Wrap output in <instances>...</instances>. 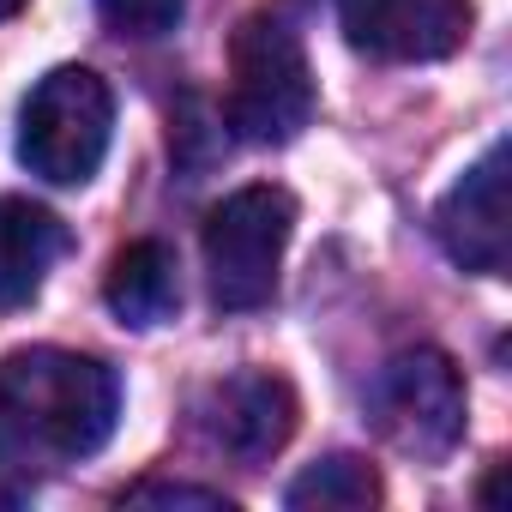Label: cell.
I'll use <instances>...</instances> for the list:
<instances>
[{
  "label": "cell",
  "mask_w": 512,
  "mask_h": 512,
  "mask_svg": "<svg viewBox=\"0 0 512 512\" xmlns=\"http://www.w3.org/2000/svg\"><path fill=\"white\" fill-rule=\"evenodd\" d=\"M61 253H67V223L49 205L25 193L0 199V308L37 302Z\"/></svg>",
  "instance_id": "9"
},
{
  "label": "cell",
  "mask_w": 512,
  "mask_h": 512,
  "mask_svg": "<svg viewBox=\"0 0 512 512\" xmlns=\"http://www.w3.org/2000/svg\"><path fill=\"white\" fill-rule=\"evenodd\" d=\"M103 302L121 326H163L181 308V266L163 241H133L115 253V266L103 278Z\"/></svg>",
  "instance_id": "10"
},
{
  "label": "cell",
  "mask_w": 512,
  "mask_h": 512,
  "mask_svg": "<svg viewBox=\"0 0 512 512\" xmlns=\"http://www.w3.org/2000/svg\"><path fill=\"white\" fill-rule=\"evenodd\" d=\"M115 139V91L91 67H55L19 109V163L49 187H85Z\"/></svg>",
  "instance_id": "2"
},
{
  "label": "cell",
  "mask_w": 512,
  "mask_h": 512,
  "mask_svg": "<svg viewBox=\"0 0 512 512\" xmlns=\"http://www.w3.org/2000/svg\"><path fill=\"white\" fill-rule=\"evenodd\" d=\"M344 43L368 61H446L470 43V0H338Z\"/></svg>",
  "instance_id": "6"
},
{
  "label": "cell",
  "mask_w": 512,
  "mask_h": 512,
  "mask_svg": "<svg viewBox=\"0 0 512 512\" xmlns=\"http://www.w3.org/2000/svg\"><path fill=\"white\" fill-rule=\"evenodd\" d=\"M0 416L19 440L55 458H91L121 422V380L97 356L31 344L0 362Z\"/></svg>",
  "instance_id": "1"
},
{
  "label": "cell",
  "mask_w": 512,
  "mask_h": 512,
  "mask_svg": "<svg viewBox=\"0 0 512 512\" xmlns=\"http://www.w3.org/2000/svg\"><path fill=\"white\" fill-rule=\"evenodd\" d=\"M181 13H187V0H97V19L115 37H139V43L169 37L181 25Z\"/></svg>",
  "instance_id": "12"
},
{
  "label": "cell",
  "mask_w": 512,
  "mask_h": 512,
  "mask_svg": "<svg viewBox=\"0 0 512 512\" xmlns=\"http://www.w3.org/2000/svg\"><path fill=\"white\" fill-rule=\"evenodd\" d=\"M320 85L302 37L278 13H253L229 49V127L247 145H290L314 121Z\"/></svg>",
  "instance_id": "3"
},
{
  "label": "cell",
  "mask_w": 512,
  "mask_h": 512,
  "mask_svg": "<svg viewBox=\"0 0 512 512\" xmlns=\"http://www.w3.org/2000/svg\"><path fill=\"white\" fill-rule=\"evenodd\" d=\"M296 235V199L272 181L235 187L205 217V272L211 302L229 314H253L278 296V266Z\"/></svg>",
  "instance_id": "4"
},
{
  "label": "cell",
  "mask_w": 512,
  "mask_h": 512,
  "mask_svg": "<svg viewBox=\"0 0 512 512\" xmlns=\"http://www.w3.org/2000/svg\"><path fill=\"white\" fill-rule=\"evenodd\" d=\"M434 235L464 272L506 278L512 266V217H506V139H494L434 205Z\"/></svg>",
  "instance_id": "8"
},
{
  "label": "cell",
  "mask_w": 512,
  "mask_h": 512,
  "mask_svg": "<svg viewBox=\"0 0 512 512\" xmlns=\"http://www.w3.org/2000/svg\"><path fill=\"white\" fill-rule=\"evenodd\" d=\"M380 470L356 452H332L320 464H308L290 488H284V506L290 512H368L380 506Z\"/></svg>",
  "instance_id": "11"
},
{
  "label": "cell",
  "mask_w": 512,
  "mask_h": 512,
  "mask_svg": "<svg viewBox=\"0 0 512 512\" xmlns=\"http://www.w3.org/2000/svg\"><path fill=\"white\" fill-rule=\"evenodd\" d=\"M121 506H211V512H229V494L193 488V482H139V488L121 494Z\"/></svg>",
  "instance_id": "13"
},
{
  "label": "cell",
  "mask_w": 512,
  "mask_h": 512,
  "mask_svg": "<svg viewBox=\"0 0 512 512\" xmlns=\"http://www.w3.org/2000/svg\"><path fill=\"white\" fill-rule=\"evenodd\" d=\"M368 422L392 452H404L416 464H440L464 440V422H470L458 362L428 344L398 350L368 386Z\"/></svg>",
  "instance_id": "5"
},
{
  "label": "cell",
  "mask_w": 512,
  "mask_h": 512,
  "mask_svg": "<svg viewBox=\"0 0 512 512\" xmlns=\"http://www.w3.org/2000/svg\"><path fill=\"white\" fill-rule=\"evenodd\" d=\"M296 386L272 368H241L229 380H217L205 398H199V428L217 452H229L235 464H266L290 446L296 434Z\"/></svg>",
  "instance_id": "7"
},
{
  "label": "cell",
  "mask_w": 512,
  "mask_h": 512,
  "mask_svg": "<svg viewBox=\"0 0 512 512\" xmlns=\"http://www.w3.org/2000/svg\"><path fill=\"white\" fill-rule=\"evenodd\" d=\"M13 13H25V0H0V19H13Z\"/></svg>",
  "instance_id": "14"
}]
</instances>
